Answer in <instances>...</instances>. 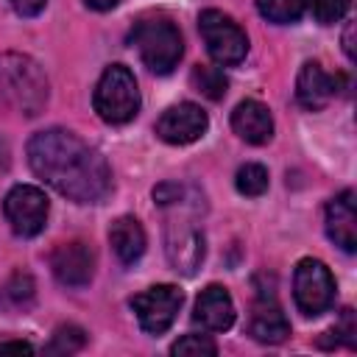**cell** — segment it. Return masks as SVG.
Returning a JSON list of instances; mask_svg holds the SVG:
<instances>
[{
	"instance_id": "obj_1",
	"label": "cell",
	"mask_w": 357,
	"mask_h": 357,
	"mask_svg": "<svg viewBox=\"0 0 357 357\" xmlns=\"http://www.w3.org/2000/svg\"><path fill=\"white\" fill-rule=\"evenodd\" d=\"M28 165L56 192L78 204H98L112 190L106 159L67 128H47L31 137Z\"/></svg>"
},
{
	"instance_id": "obj_2",
	"label": "cell",
	"mask_w": 357,
	"mask_h": 357,
	"mask_svg": "<svg viewBox=\"0 0 357 357\" xmlns=\"http://www.w3.org/2000/svg\"><path fill=\"white\" fill-rule=\"evenodd\" d=\"M0 103L33 117L47 103V78L39 64L20 53L0 56Z\"/></svg>"
},
{
	"instance_id": "obj_3",
	"label": "cell",
	"mask_w": 357,
	"mask_h": 357,
	"mask_svg": "<svg viewBox=\"0 0 357 357\" xmlns=\"http://www.w3.org/2000/svg\"><path fill=\"white\" fill-rule=\"evenodd\" d=\"M131 45L137 47L142 64L151 70V73H170L181 53H184V42H181V33L178 28L165 20V17H148V20H139L131 33H128Z\"/></svg>"
},
{
	"instance_id": "obj_4",
	"label": "cell",
	"mask_w": 357,
	"mask_h": 357,
	"mask_svg": "<svg viewBox=\"0 0 357 357\" xmlns=\"http://www.w3.org/2000/svg\"><path fill=\"white\" fill-rule=\"evenodd\" d=\"M92 106L103 123L120 126V123L134 120L139 112V89H137L134 73L126 64L106 67L103 75L98 78Z\"/></svg>"
},
{
	"instance_id": "obj_5",
	"label": "cell",
	"mask_w": 357,
	"mask_h": 357,
	"mask_svg": "<svg viewBox=\"0 0 357 357\" xmlns=\"http://www.w3.org/2000/svg\"><path fill=\"white\" fill-rule=\"evenodd\" d=\"M198 28L201 36L206 42L209 56L218 64H240L248 53V36L243 33V28L223 11L218 8H206L198 17Z\"/></svg>"
},
{
	"instance_id": "obj_6",
	"label": "cell",
	"mask_w": 357,
	"mask_h": 357,
	"mask_svg": "<svg viewBox=\"0 0 357 357\" xmlns=\"http://www.w3.org/2000/svg\"><path fill=\"white\" fill-rule=\"evenodd\" d=\"M293 298L304 315H321L335 301V279L321 259H301L293 273Z\"/></svg>"
},
{
	"instance_id": "obj_7",
	"label": "cell",
	"mask_w": 357,
	"mask_h": 357,
	"mask_svg": "<svg viewBox=\"0 0 357 357\" xmlns=\"http://www.w3.org/2000/svg\"><path fill=\"white\" fill-rule=\"evenodd\" d=\"M181 301H184V293L176 284H153L131 298V310L137 312V321L145 332L162 335L176 321Z\"/></svg>"
},
{
	"instance_id": "obj_8",
	"label": "cell",
	"mask_w": 357,
	"mask_h": 357,
	"mask_svg": "<svg viewBox=\"0 0 357 357\" xmlns=\"http://www.w3.org/2000/svg\"><path fill=\"white\" fill-rule=\"evenodd\" d=\"M3 212H6V220L11 223V229L20 237H33V234H39L45 229L50 204H47V195L39 187H33V184H17L6 195Z\"/></svg>"
},
{
	"instance_id": "obj_9",
	"label": "cell",
	"mask_w": 357,
	"mask_h": 357,
	"mask_svg": "<svg viewBox=\"0 0 357 357\" xmlns=\"http://www.w3.org/2000/svg\"><path fill=\"white\" fill-rule=\"evenodd\" d=\"M206 128H209V117L195 103H176L165 109L162 117L156 120V137L165 139L167 145L195 142L198 137H204Z\"/></svg>"
},
{
	"instance_id": "obj_10",
	"label": "cell",
	"mask_w": 357,
	"mask_h": 357,
	"mask_svg": "<svg viewBox=\"0 0 357 357\" xmlns=\"http://www.w3.org/2000/svg\"><path fill=\"white\" fill-rule=\"evenodd\" d=\"M165 251H167L170 265L178 273L192 276L198 271V265L204 262V254H206L204 234L184 220H170L165 229Z\"/></svg>"
},
{
	"instance_id": "obj_11",
	"label": "cell",
	"mask_w": 357,
	"mask_h": 357,
	"mask_svg": "<svg viewBox=\"0 0 357 357\" xmlns=\"http://www.w3.org/2000/svg\"><path fill=\"white\" fill-rule=\"evenodd\" d=\"M50 268L61 284L84 287V284H89V279L95 273V254L84 240L59 243L50 254Z\"/></svg>"
},
{
	"instance_id": "obj_12",
	"label": "cell",
	"mask_w": 357,
	"mask_h": 357,
	"mask_svg": "<svg viewBox=\"0 0 357 357\" xmlns=\"http://www.w3.org/2000/svg\"><path fill=\"white\" fill-rule=\"evenodd\" d=\"M326 234L346 254H351L357 248V195H354V190H343L326 204Z\"/></svg>"
},
{
	"instance_id": "obj_13",
	"label": "cell",
	"mask_w": 357,
	"mask_h": 357,
	"mask_svg": "<svg viewBox=\"0 0 357 357\" xmlns=\"http://www.w3.org/2000/svg\"><path fill=\"white\" fill-rule=\"evenodd\" d=\"M192 318H195V324H201L209 332H226L234 324V301H231L229 290L220 284L204 287L201 296L195 298Z\"/></svg>"
},
{
	"instance_id": "obj_14",
	"label": "cell",
	"mask_w": 357,
	"mask_h": 357,
	"mask_svg": "<svg viewBox=\"0 0 357 357\" xmlns=\"http://www.w3.org/2000/svg\"><path fill=\"white\" fill-rule=\"evenodd\" d=\"M337 89V78H332L318 61H307L301 70H298V78H296V98L304 109L310 112H318L324 109L332 95Z\"/></svg>"
},
{
	"instance_id": "obj_15",
	"label": "cell",
	"mask_w": 357,
	"mask_h": 357,
	"mask_svg": "<svg viewBox=\"0 0 357 357\" xmlns=\"http://www.w3.org/2000/svg\"><path fill=\"white\" fill-rule=\"evenodd\" d=\"M231 128L237 131L240 139L251 145H265L273 137V117L265 103L259 100H243L231 112Z\"/></svg>"
},
{
	"instance_id": "obj_16",
	"label": "cell",
	"mask_w": 357,
	"mask_h": 357,
	"mask_svg": "<svg viewBox=\"0 0 357 357\" xmlns=\"http://www.w3.org/2000/svg\"><path fill=\"white\" fill-rule=\"evenodd\" d=\"M109 243L114 248V254L120 257V262L131 265L145 254V231L139 226L137 218L123 215L109 226Z\"/></svg>"
},
{
	"instance_id": "obj_17",
	"label": "cell",
	"mask_w": 357,
	"mask_h": 357,
	"mask_svg": "<svg viewBox=\"0 0 357 357\" xmlns=\"http://www.w3.org/2000/svg\"><path fill=\"white\" fill-rule=\"evenodd\" d=\"M251 335L254 340L259 343H282L287 335H290V324L284 318V312L273 304V298H262L257 307H254V315H251Z\"/></svg>"
},
{
	"instance_id": "obj_18",
	"label": "cell",
	"mask_w": 357,
	"mask_h": 357,
	"mask_svg": "<svg viewBox=\"0 0 357 357\" xmlns=\"http://www.w3.org/2000/svg\"><path fill=\"white\" fill-rule=\"evenodd\" d=\"M33 298H36V284H33V279L28 273H14L0 287V307L6 312H11V315L31 310Z\"/></svg>"
},
{
	"instance_id": "obj_19",
	"label": "cell",
	"mask_w": 357,
	"mask_h": 357,
	"mask_svg": "<svg viewBox=\"0 0 357 357\" xmlns=\"http://www.w3.org/2000/svg\"><path fill=\"white\" fill-rule=\"evenodd\" d=\"M190 81H192V86H195L204 98H209V100H220V98L226 95V89H229V78L223 75V70H220V67H209V64L192 67Z\"/></svg>"
},
{
	"instance_id": "obj_20",
	"label": "cell",
	"mask_w": 357,
	"mask_h": 357,
	"mask_svg": "<svg viewBox=\"0 0 357 357\" xmlns=\"http://www.w3.org/2000/svg\"><path fill=\"white\" fill-rule=\"evenodd\" d=\"M257 8L271 22H296L304 11V0H257Z\"/></svg>"
},
{
	"instance_id": "obj_21",
	"label": "cell",
	"mask_w": 357,
	"mask_h": 357,
	"mask_svg": "<svg viewBox=\"0 0 357 357\" xmlns=\"http://www.w3.org/2000/svg\"><path fill=\"white\" fill-rule=\"evenodd\" d=\"M234 184H237V190H240L243 195L257 198V195H262V192L268 190V170H265L262 165H257V162H248V165H243V167L237 170Z\"/></svg>"
},
{
	"instance_id": "obj_22",
	"label": "cell",
	"mask_w": 357,
	"mask_h": 357,
	"mask_svg": "<svg viewBox=\"0 0 357 357\" xmlns=\"http://www.w3.org/2000/svg\"><path fill=\"white\" fill-rule=\"evenodd\" d=\"M84 343H86L84 329L67 324V326H59V329L53 332V340H50V346H47V354H73V351H78Z\"/></svg>"
},
{
	"instance_id": "obj_23",
	"label": "cell",
	"mask_w": 357,
	"mask_h": 357,
	"mask_svg": "<svg viewBox=\"0 0 357 357\" xmlns=\"http://www.w3.org/2000/svg\"><path fill=\"white\" fill-rule=\"evenodd\" d=\"M173 354H195V357H212L218 354V346L206 335H184L170 346Z\"/></svg>"
},
{
	"instance_id": "obj_24",
	"label": "cell",
	"mask_w": 357,
	"mask_h": 357,
	"mask_svg": "<svg viewBox=\"0 0 357 357\" xmlns=\"http://www.w3.org/2000/svg\"><path fill=\"white\" fill-rule=\"evenodd\" d=\"M307 6L321 25H332L349 11V0H307Z\"/></svg>"
},
{
	"instance_id": "obj_25",
	"label": "cell",
	"mask_w": 357,
	"mask_h": 357,
	"mask_svg": "<svg viewBox=\"0 0 357 357\" xmlns=\"http://www.w3.org/2000/svg\"><path fill=\"white\" fill-rule=\"evenodd\" d=\"M11 6H14V11L22 14V17H36V14L47 6V0H11Z\"/></svg>"
},
{
	"instance_id": "obj_26",
	"label": "cell",
	"mask_w": 357,
	"mask_h": 357,
	"mask_svg": "<svg viewBox=\"0 0 357 357\" xmlns=\"http://www.w3.org/2000/svg\"><path fill=\"white\" fill-rule=\"evenodd\" d=\"M343 50H346V56H349L351 61L357 59V53H354V22H349L346 31H343Z\"/></svg>"
},
{
	"instance_id": "obj_27",
	"label": "cell",
	"mask_w": 357,
	"mask_h": 357,
	"mask_svg": "<svg viewBox=\"0 0 357 357\" xmlns=\"http://www.w3.org/2000/svg\"><path fill=\"white\" fill-rule=\"evenodd\" d=\"M120 0H84V6H89V8H95V11H109V8H114Z\"/></svg>"
},
{
	"instance_id": "obj_28",
	"label": "cell",
	"mask_w": 357,
	"mask_h": 357,
	"mask_svg": "<svg viewBox=\"0 0 357 357\" xmlns=\"http://www.w3.org/2000/svg\"><path fill=\"white\" fill-rule=\"evenodd\" d=\"M0 351H25V354H31V351H33V346L14 340V343H0Z\"/></svg>"
}]
</instances>
